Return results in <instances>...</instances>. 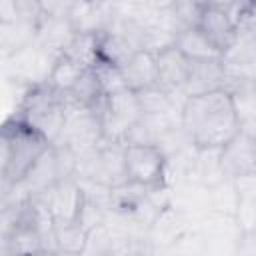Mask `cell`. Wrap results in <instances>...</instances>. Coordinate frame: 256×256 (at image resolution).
<instances>
[{"mask_svg":"<svg viewBox=\"0 0 256 256\" xmlns=\"http://www.w3.org/2000/svg\"><path fill=\"white\" fill-rule=\"evenodd\" d=\"M180 126L192 146L222 148L240 132L234 96L222 88L184 98Z\"/></svg>","mask_w":256,"mask_h":256,"instance_id":"1","label":"cell"},{"mask_svg":"<svg viewBox=\"0 0 256 256\" xmlns=\"http://www.w3.org/2000/svg\"><path fill=\"white\" fill-rule=\"evenodd\" d=\"M0 176L2 188H12L30 172L38 158L50 148V140L28 126L18 116H10L2 126Z\"/></svg>","mask_w":256,"mask_h":256,"instance_id":"2","label":"cell"},{"mask_svg":"<svg viewBox=\"0 0 256 256\" xmlns=\"http://www.w3.org/2000/svg\"><path fill=\"white\" fill-rule=\"evenodd\" d=\"M68 112V98L52 88L48 82L30 84L16 114L28 126L38 130L50 142H56L62 134Z\"/></svg>","mask_w":256,"mask_h":256,"instance_id":"3","label":"cell"},{"mask_svg":"<svg viewBox=\"0 0 256 256\" xmlns=\"http://www.w3.org/2000/svg\"><path fill=\"white\" fill-rule=\"evenodd\" d=\"M124 146L120 142H102L94 152L80 156L78 164V180L96 182L108 188H116L124 182H128V170H126V156Z\"/></svg>","mask_w":256,"mask_h":256,"instance_id":"4","label":"cell"},{"mask_svg":"<svg viewBox=\"0 0 256 256\" xmlns=\"http://www.w3.org/2000/svg\"><path fill=\"white\" fill-rule=\"evenodd\" d=\"M56 142L68 144L78 156L94 152L104 142L100 108H84L68 102L64 128Z\"/></svg>","mask_w":256,"mask_h":256,"instance_id":"5","label":"cell"},{"mask_svg":"<svg viewBox=\"0 0 256 256\" xmlns=\"http://www.w3.org/2000/svg\"><path fill=\"white\" fill-rule=\"evenodd\" d=\"M100 118H102L104 142L124 144L128 130L142 118L136 92L130 88H122L118 92L108 94L104 98V104L100 106Z\"/></svg>","mask_w":256,"mask_h":256,"instance_id":"6","label":"cell"},{"mask_svg":"<svg viewBox=\"0 0 256 256\" xmlns=\"http://www.w3.org/2000/svg\"><path fill=\"white\" fill-rule=\"evenodd\" d=\"M126 170L132 182L148 188L168 186V156L158 144H126Z\"/></svg>","mask_w":256,"mask_h":256,"instance_id":"7","label":"cell"},{"mask_svg":"<svg viewBox=\"0 0 256 256\" xmlns=\"http://www.w3.org/2000/svg\"><path fill=\"white\" fill-rule=\"evenodd\" d=\"M198 230L202 232L204 246L208 254H238L240 242L244 238V228L240 226L236 214L206 210L198 220Z\"/></svg>","mask_w":256,"mask_h":256,"instance_id":"8","label":"cell"},{"mask_svg":"<svg viewBox=\"0 0 256 256\" xmlns=\"http://www.w3.org/2000/svg\"><path fill=\"white\" fill-rule=\"evenodd\" d=\"M34 198L42 200L56 224H74L84 206V188L78 178H66Z\"/></svg>","mask_w":256,"mask_h":256,"instance_id":"9","label":"cell"},{"mask_svg":"<svg viewBox=\"0 0 256 256\" xmlns=\"http://www.w3.org/2000/svg\"><path fill=\"white\" fill-rule=\"evenodd\" d=\"M118 14V2L98 0H72L66 16L76 34H100L108 30Z\"/></svg>","mask_w":256,"mask_h":256,"instance_id":"10","label":"cell"},{"mask_svg":"<svg viewBox=\"0 0 256 256\" xmlns=\"http://www.w3.org/2000/svg\"><path fill=\"white\" fill-rule=\"evenodd\" d=\"M190 214L178 206H174L172 202L166 204L150 222L148 226V242L152 246V252H160V250H170L178 238L190 230Z\"/></svg>","mask_w":256,"mask_h":256,"instance_id":"11","label":"cell"},{"mask_svg":"<svg viewBox=\"0 0 256 256\" xmlns=\"http://www.w3.org/2000/svg\"><path fill=\"white\" fill-rule=\"evenodd\" d=\"M226 72V90H234L246 84H256V44L236 40L232 48L222 54Z\"/></svg>","mask_w":256,"mask_h":256,"instance_id":"12","label":"cell"},{"mask_svg":"<svg viewBox=\"0 0 256 256\" xmlns=\"http://www.w3.org/2000/svg\"><path fill=\"white\" fill-rule=\"evenodd\" d=\"M220 162L226 178H236L256 170V138L238 132L228 144L220 148Z\"/></svg>","mask_w":256,"mask_h":256,"instance_id":"13","label":"cell"},{"mask_svg":"<svg viewBox=\"0 0 256 256\" xmlns=\"http://www.w3.org/2000/svg\"><path fill=\"white\" fill-rule=\"evenodd\" d=\"M60 180H62V176H60V170H58L56 152H54V146L50 144V148L38 158V162L30 168V172L22 178V182L12 186V190H16L22 196L34 198V196H40L46 190H50ZM2 190H10V188H2Z\"/></svg>","mask_w":256,"mask_h":256,"instance_id":"14","label":"cell"},{"mask_svg":"<svg viewBox=\"0 0 256 256\" xmlns=\"http://www.w3.org/2000/svg\"><path fill=\"white\" fill-rule=\"evenodd\" d=\"M222 88H226V72H224L222 56L206 58V60H190L188 80L182 90L184 98L222 90Z\"/></svg>","mask_w":256,"mask_h":256,"instance_id":"15","label":"cell"},{"mask_svg":"<svg viewBox=\"0 0 256 256\" xmlns=\"http://www.w3.org/2000/svg\"><path fill=\"white\" fill-rule=\"evenodd\" d=\"M156 70L160 88L170 94H182L190 72V60L172 44L156 52Z\"/></svg>","mask_w":256,"mask_h":256,"instance_id":"16","label":"cell"},{"mask_svg":"<svg viewBox=\"0 0 256 256\" xmlns=\"http://www.w3.org/2000/svg\"><path fill=\"white\" fill-rule=\"evenodd\" d=\"M96 50H98V62L122 68L138 52V46L124 30L112 26L96 34Z\"/></svg>","mask_w":256,"mask_h":256,"instance_id":"17","label":"cell"},{"mask_svg":"<svg viewBox=\"0 0 256 256\" xmlns=\"http://www.w3.org/2000/svg\"><path fill=\"white\" fill-rule=\"evenodd\" d=\"M198 28L220 54H224L236 42V22L230 12L206 8L204 14L200 16Z\"/></svg>","mask_w":256,"mask_h":256,"instance_id":"18","label":"cell"},{"mask_svg":"<svg viewBox=\"0 0 256 256\" xmlns=\"http://www.w3.org/2000/svg\"><path fill=\"white\" fill-rule=\"evenodd\" d=\"M74 36H76V30L72 28L68 16L58 12V14H46L44 16V20L38 26L36 42L54 54H62Z\"/></svg>","mask_w":256,"mask_h":256,"instance_id":"19","label":"cell"},{"mask_svg":"<svg viewBox=\"0 0 256 256\" xmlns=\"http://www.w3.org/2000/svg\"><path fill=\"white\" fill-rule=\"evenodd\" d=\"M126 88L140 92L144 88L158 84V70H156V54L150 50H138L122 68Z\"/></svg>","mask_w":256,"mask_h":256,"instance_id":"20","label":"cell"},{"mask_svg":"<svg viewBox=\"0 0 256 256\" xmlns=\"http://www.w3.org/2000/svg\"><path fill=\"white\" fill-rule=\"evenodd\" d=\"M234 188L238 194V206H236V218L244 232H252L256 228V170L236 176Z\"/></svg>","mask_w":256,"mask_h":256,"instance_id":"21","label":"cell"},{"mask_svg":"<svg viewBox=\"0 0 256 256\" xmlns=\"http://www.w3.org/2000/svg\"><path fill=\"white\" fill-rule=\"evenodd\" d=\"M174 46L188 58V60H206V58H218L222 56L210 40L200 32L198 26H180Z\"/></svg>","mask_w":256,"mask_h":256,"instance_id":"22","label":"cell"},{"mask_svg":"<svg viewBox=\"0 0 256 256\" xmlns=\"http://www.w3.org/2000/svg\"><path fill=\"white\" fill-rule=\"evenodd\" d=\"M68 102L70 104H76V106H84V108H100L104 104V90H102V84L98 80V74L92 68H86L84 74L80 76V80L76 82V86L66 94Z\"/></svg>","mask_w":256,"mask_h":256,"instance_id":"23","label":"cell"},{"mask_svg":"<svg viewBox=\"0 0 256 256\" xmlns=\"http://www.w3.org/2000/svg\"><path fill=\"white\" fill-rule=\"evenodd\" d=\"M36 34L38 28L28 26L24 22L18 20H2V54L4 58H10L14 54H18L20 50L32 46L36 42Z\"/></svg>","mask_w":256,"mask_h":256,"instance_id":"24","label":"cell"},{"mask_svg":"<svg viewBox=\"0 0 256 256\" xmlns=\"http://www.w3.org/2000/svg\"><path fill=\"white\" fill-rule=\"evenodd\" d=\"M84 70H86V66H82L80 62H76L68 54H60L54 60V66H52L46 82L52 88H56L58 92H62L66 96L76 86V82L80 80V76L84 74Z\"/></svg>","mask_w":256,"mask_h":256,"instance_id":"25","label":"cell"},{"mask_svg":"<svg viewBox=\"0 0 256 256\" xmlns=\"http://www.w3.org/2000/svg\"><path fill=\"white\" fill-rule=\"evenodd\" d=\"M136 96L140 102L142 116H170L174 112V106H176L174 94L166 92L158 84L136 92Z\"/></svg>","mask_w":256,"mask_h":256,"instance_id":"26","label":"cell"},{"mask_svg":"<svg viewBox=\"0 0 256 256\" xmlns=\"http://www.w3.org/2000/svg\"><path fill=\"white\" fill-rule=\"evenodd\" d=\"M4 4H6V12L2 20L12 18L34 28H38L44 16L48 14L42 0H4Z\"/></svg>","mask_w":256,"mask_h":256,"instance_id":"27","label":"cell"},{"mask_svg":"<svg viewBox=\"0 0 256 256\" xmlns=\"http://www.w3.org/2000/svg\"><path fill=\"white\" fill-rule=\"evenodd\" d=\"M88 232L78 224H56V246L58 254H84Z\"/></svg>","mask_w":256,"mask_h":256,"instance_id":"28","label":"cell"},{"mask_svg":"<svg viewBox=\"0 0 256 256\" xmlns=\"http://www.w3.org/2000/svg\"><path fill=\"white\" fill-rule=\"evenodd\" d=\"M238 194L232 178H224L214 186H208V210L236 214Z\"/></svg>","mask_w":256,"mask_h":256,"instance_id":"29","label":"cell"},{"mask_svg":"<svg viewBox=\"0 0 256 256\" xmlns=\"http://www.w3.org/2000/svg\"><path fill=\"white\" fill-rule=\"evenodd\" d=\"M80 62L86 68H92L98 64V50H96V34H76L68 48L62 52Z\"/></svg>","mask_w":256,"mask_h":256,"instance_id":"30","label":"cell"},{"mask_svg":"<svg viewBox=\"0 0 256 256\" xmlns=\"http://www.w3.org/2000/svg\"><path fill=\"white\" fill-rule=\"evenodd\" d=\"M204 10H206L204 0H174L172 4V14L180 26H198Z\"/></svg>","mask_w":256,"mask_h":256,"instance_id":"31","label":"cell"},{"mask_svg":"<svg viewBox=\"0 0 256 256\" xmlns=\"http://www.w3.org/2000/svg\"><path fill=\"white\" fill-rule=\"evenodd\" d=\"M96 74H98V80L102 84V90L104 94H112V92H118L122 88H126L124 84V76H122V70L116 68V66H110V64H104V62H98L94 66Z\"/></svg>","mask_w":256,"mask_h":256,"instance_id":"32","label":"cell"},{"mask_svg":"<svg viewBox=\"0 0 256 256\" xmlns=\"http://www.w3.org/2000/svg\"><path fill=\"white\" fill-rule=\"evenodd\" d=\"M236 22V40L256 44V8L250 6L234 16Z\"/></svg>","mask_w":256,"mask_h":256,"instance_id":"33","label":"cell"},{"mask_svg":"<svg viewBox=\"0 0 256 256\" xmlns=\"http://www.w3.org/2000/svg\"><path fill=\"white\" fill-rule=\"evenodd\" d=\"M124 4L140 10H152V12H166L172 10L174 0H122Z\"/></svg>","mask_w":256,"mask_h":256,"instance_id":"34","label":"cell"},{"mask_svg":"<svg viewBox=\"0 0 256 256\" xmlns=\"http://www.w3.org/2000/svg\"><path fill=\"white\" fill-rule=\"evenodd\" d=\"M204 2H206V8H216V10H224L230 14L236 6V0H204Z\"/></svg>","mask_w":256,"mask_h":256,"instance_id":"35","label":"cell"},{"mask_svg":"<svg viewBox=\"0 0 256 256\" xmlns=\"http://www.w3.org/2000/svg\"><path fill=\"white\" fill-rule=\"evenodd\" d=\"M98 2H122V0H98Z\"/></svg>","mask_w":256,"mask_h":256,"instance_id":"36","label":"cell"},{"mask_svg":"<svg viewBox=\"0 0 256 256\" xmlns=\"http://www.w3.org/2000/svg\"><path fill=\"white\" fill-rule=\"evenodd\" d=\"M250 2H252V6H254V8H256V0H250Z\"/></svg>","mask_w":256,"mask_h":256,"instance_id":"37","label":"cell"},{"mask_svg":"<svg viewBox=\"0 0 256 256\" xmlns=\"http://www.w3.org/2000/svg\"><path fill=\"white\" fill-rule=\"evenodd\" d=\"M248 234H254V236H256V228H254V230H252V232H248Z\"/></svg>","mask_w":256,"mask_h":256,"instance_id":"38","label":"cell"}]
</instances>
